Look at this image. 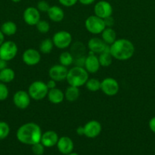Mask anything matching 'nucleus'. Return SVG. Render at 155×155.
<instances>
[{
    "mask_svg": "<svg viewBox=\"0 0 155 155\" xmlns=\"http://www.w3.org/2000/svg\"><path fill=\"white\" fill-rule=\"evenodd\" d=\"M42 134L40 127L35 123L30 122L23 124L18 128L16 137L21 143L33 145L40 142Z\"/></svg>",
    "mask_w": 155,
    "mask_h": 155,
    "instance_id": "obj_1",
    "label": "nucleus"
},
{
    "mask_svg": "<svg viewBox=\"0 0 155 155\" xmlns=\"http://www.w3.org/2000/svg\"><path fill=\"white\" fill-rule=\"evenodd\" d=\"M135 45L127 39H116L109 45V51L113 58L118 61L129 60L135 53Z\"/></svg>",
    "mask_w": 155,
    "mask_h": 155,
    "instance_id": "obj_2",
    "label": "nucleus"
},
{
    "mask_svg": "<svg viewBox=\"0 0 155 155\" xmlns=\"http://www.w3.org/2000/svg\"><path fill=\"white\" fill-rule=\"evenodd\" d=\"M89 79V73L83 67L74 66L68 71L66 81L69 86L81 87Z\"/></svg>",
    "mask_w": 155,
    "mask_h": 155,
    "instance_id": "obj_3",
    "label": "nucleus"
},
{
    "mask_svg": "<svg viewBox=\"0 0 155 155\" xmlns=\"http://www.w3.org/2000/svg\"><path fill=\"white\" fill-rule=\"evenodd\" d=\"M48 92L49 89L46 86V83L40 80L33 82L29 86L28 90H27V92L31 99L35 100V101H40L45 98L46 97H47Z\"/></svg>",
    "mask_w": 155,
    "mask_h": 155,
    "instance_id": "obj_4",
    "label": "nucleus"
},
{
    "mask_svg": "<svg viewBox=\"0 0 155 155\" xmlns=\"http://www.w3.org/2000/svg\"><path fill=\"white\" fill-rule=\"evenodd\" d=\"M84 26L86 30L92 34H100L106 28L103 19L95 15H91L85 20Z\"/></svg>",
    "mask_w": 155,
    "mask_h": 155,
    "instance_id": "obj_5",
    "label": "nucleus"
},
{
    "mask_svg": "<svg viewBox=\"0 0 155 155\" xmlns=\"http://www.w3.org/2000/svg\"><path fill=\"white\" fill-rule=\"evenodd\" d=\"M52 40L55 47L59 49H65L72 43V36L69 32L60 30L53 35Z\"/></svg>",
    "mask_w": 155,
    "mask_h": 155,
    "instance_id": "obj_6",
    "label": "nucleus"
},
{
    "mask_svg": "<svg viewBox=\"0 0 155 155\" xmlns=\"http://www.w3.org/2000/svg\"><path fill=\"white\" fill-rule=\"evenodd\" d=\"M18 45L13 41H5L0 45V58L6 61H12L18 54Z\"/></svg>",
    "mask_w": 155,
    "mask_h": 155,
    "instance_id": "obj_7",
    "label": "nucleus"
},
{
    "mask_svg": "<svg viewBox=\"0 0 155 155\" xmlns=\"http://www.w3.org/2000/svg\"><path fill=\"white\" fill-rule=\"evenodd\" d=\"M100 90L107 96H114L117 95L119 91V84L118 81L112 77H106L101 81Z\"/></svg>",
    "mask_w": 155,
    "mask_h": 155,
    "instance_id": "obj_8",
    "label": "nucleus"
},
{
    "mask_svg": "<svg viewBox=\"0 0 155 155\" xmlns=\"http://www.w3.org/2000/svg\"><path fill=\"white\" fill-rule=\"evenodd\" d=\"M112 12H113V9H112V5L109 2L105 1V0L97 2L94 7V15L102 19L112 16Z\"/></svg>",
    "mask_w": 155,
    "mask_h": 155,
    "instance_id": "obj_9",
    "label": "nucleus"
},
{
    "mask_svg": "<svg viewBox=\"0 0 155 155\" xmlns=\"http://www.w3.org/2000/svg\"><path fill=\"white\" fill-rule=\"evenodd\" d=\"M31 98L28 92L24 90L17 91L13 96V102L15 107L21 110L27 109L30 104Z\"/></svg>",
    "mask_w": 155,
    "mask_h": 155,
    "instance_id": "obj_10",
    "label": "nucleus"
},
{
    "mask_svg": "<svg viewBox=\"0 0 155 155\" xmlns=\"http://www.w3.org/2000/svg\"><path fill=\"white\" fill-rule=\"evenodd\" d=\"M22 60L27 66H35L41 61V53L35 48H27L22 54Z\"/></svg>",
    "mask_w": 155,
    "mask_h": 155,
    "instance_id": "obj_11",
    "label": "nucleus"
},
{
    "mask_svg": "<svg viewBox=\"0 0 155 155\" xmlns=\"http://www.w3.org/2000/svg\"><path fill=\"white\" fill-rule=\"evenodd\" d=\"M23 19L29 26H36L40 21V12L36 8L30 6L27 7L23 13Z\"/></svg>",
    "mask_w": 155,
    "mask_h": 155,
    "instance_id": "obj_12",
    "label": "nucleus"
},
{
    "mask_svg": "<svg viewBox=\"0 0 155 155\" xmlns=\"http://www.w3.org/2000/svg\"><path fill=\"white\" fill-rule=\"evenodd\" d=\"M67 67L62 64H55L52 66L49 70V76L50 79L55 80L56 82H61L66 80L67 74H68Z\"/></svg>",
    "mask_w": 155,
    "mask_h": 155,
    "instance_id": "obj_13",
    "label": "nucleus"
},
{
    "mask_svg": "<svg viewBox=\"0 0 155 155\" xmlns=\"http://www.w3.org/2000/svg\"><path fill=\"white\" fill-rule=\"evenodd\" d=\"M84 136L89 139H94L100 134L102 131V125L96 120H90L84 126Z\"/></svg>",
    "mask_w": 155,
    "mask_h": 155,
    "instance_id": "obj_14",
    "label": "nucleus"
},
{
    "mask_svg": "<svg viewBox=\"0 0 155 155\" xmlns=\"http://www.w3.org/2000/svg\"><path fill=\"white\" fill-rule=\"evenodd\" d=\"M84 68L89 74H96L100 68L98 56L94 53L89 51L88 56L85 58Z\"/></svg>",
    "mask_w": 155,
    "mask_h": 155,
    "instance_id": "obj_15",
    "label": "nucleus"
},
{
    "mask_svg": "<svg viewBox=\"0 0 155 155\" xmlns=\"http://www.w3.org/2000/svg\"><path fill=\"white\" fill-rule=\"evenodd\" d=\"M109 45L105 43L103 40L98 37H93L88 42V48L89 51L99 54L109 48Z\"/></svg>",
    "mask_w": 155,
    "mask_h": 155,
    "instance_id": "obj_16",
    "label": "nucleus"
},
{
    "mask_svg": "<svg viewBox=\"0 0 155 155\" xmlns=\"http://www.w3.org/2000/svg\"><path fill=\"white\" fill-rule=\"evenodd\" d=\"M56 146H57L59 152L65 155L72 152L73 149H74L73 141L68 136H62L59 138L57 144H56Z\"/></svg>",
    "mask_w": 155,
    "mask_h": 155,
    "instance_id": "obj_17",
    "label": "nucleus"
},
{
    "mask_svg": "<svg viewBox=\"0 0 155 155\" xmlns=\"http://www.w3.org/2000/svg\"><path fill=\"white\" fill-rule=\"evenodd\" d=\"M59 136L53 130H48L42 134L40 142L46 148H51L57 144L59 140Z\"/></svg>",
    "mask_w": 155,
    "mask_h": 155,
    "instance_id": "obj_18",
    "label": "nucleus"
},
{
    "mask_svg": "<svg viewBox=\"0 0 155 155\" xmlns=\"http://www.w3.org/2000/svg\"><path fill=\"white\" fill-rule=\"evenodd\" d=\"M47 15L49 18L55 23L61 22L65 18V12L63 9L57 5L50 6V9L47 12Z\"/></svg>",
    "mask_w": 155,
    "mask_h": 155,
    "instance_id": "obj_19",
    "label": "nucleus"
},
{
    "mask_svg": "<svg viewBox=\"0 0 155 155\" xmlns=\"http://www.w3.org/2000/svg\"><path fill=\"white\" fill-rule=\"evenodd\" d=\"M47 98L52 104H61L65 99V93L60 89L56 87L49 90Z\"/></svg>",
    "mask_w": 155,
    "mask_h": 155,
    "instance_id": "obj_20",
    "label": "nucleus"
},
{
    "mask_svg": "<svg viewBox=\"0 0 155 155\" xmlns=\"http://www.w3.org/2000/svg\"><path fill=\"white\" fill-rule=\"evenodd\" d=\"M101 39L107 45H110L116 40V33L112 27H106L101 33Z\"/></svg>",
    "mask_w": 155,
    "mask_h": 155,
    "instance_id": "obj_21",
    "label": "nucleus"
},
{
    "mask_svg": "<svg viewBox=\"0 0 155 155\" xmlns=\"http://www.w3.org/2000/svg\"><path fill=\"white\" fill-rule=\"evenodd\" d=\"M64 93H65V98L69 102H74L77 101L80 96L79 88L72 86H68Z\"/></svg>",
    "mask_w": 155,
    "mask_h": 155,
    "instance_id": "obj_22",
    "label": "nucleus"
},
{
    "mask_svg": "<svg viewBox=\"0 0 155 155\" xmlns=\"http://www.w3.org/2000/svg\"><path fill=\"white\" fill-rule=\"evenodd\" d=\"M98 58L100 66L106 68V67H109L112 64L113 57L112 56L110 51H109V46L107 49H106L104 51L99 54Z\"/></svg>",
    "mask_w": 155,
    "mask_h": 155,
    "instance_id": "obj_23",
    "label": "nucleus"
},
{
    "mask_svg": "<svg viewBox=\"0 0 155 155\" xmlns=\"http://www.w3.org/2000/svg\"><path fill=\"white\" fill-rule=\"evenodd\" d=\"M18 27H17L16 24L13 21H5L3 23L1 27V31L2 32L3 34L6 35L8 36H13L17 33Z\"/></svg>",
    "mask_w": 155,
    "mask_h": 155,
    "instance_id": "obj_24",
    "label": "nucleus"
},
{
    "mask_svg": "<svg viewBox=\"0 0 155 155\" xmlns=\"http://www.w3.org/2000/svg\"><path fill=\"white\" fill-rule=\"evenodd\" d=\"M15 77V73L12 68H5L0 71V81L3 83H11Z\"/></svg>",
    "mask_w": 155,
    "mask_h": 155,
    "instance_id": "obj_25",
    "label": "nucleus"
},
{
    "mask_svg": "<svg viewBox=\"0 0 155 155\" xmlns=\"http://www.w3.org/2000/svg\"><path fill=\"white\" fill-rule=\"evenodd\" d=\"M53 46H54V44H53L52 39L46 38V39H44L43 40L40 42V44L39 51L40 52L42 53V54H50V53L53 51Z\"/></svg>",
    "mask_w": 155,
    "mask_h": 155,
    "instance_id": "obj_26",
    "label": "nucleus"
},
{
    "mask_svg": "<svg viewBox=\"0 0 155 155\" xmlns=\"http://www.w3.org/2000/svg\"><path fill=\"white\" fill-rule=\"evenodd\" d=\"M74 56L69 51H63L59 54V64L65 67H69L74 63Z\"/></svg>",
    "mask_w": 155,
    "mask_h": 155,
    "instance_id": "obj_27",
    "label": "nucleus"
},
{
    "mask_svg": "<svg viewBox=\"0 0 155 155\" xmlns=\"http://www.w3.org/2000/svg\"><path fill=\"white\" fill-rule=\"evenodd\" d=\"M100 85H101V81L96 78L88 79L87 83H85L86 88L90 91V92H95L97 91L100 90Z\"/></svg>",
    "mask_w": 155,
    "mask_h": 155,
    "instance_id": "obj_28",
    "label": "nucleus"
},
{
    "mask_svg": "<svg viewBox=\"0 0 155 155\" xmlns=\"http://www.w3.org/2000/svg\"><path fill=\"white\" fill-rule=\"evenodd\" d=\"M71 54L74 56V58L84 55L82 53L84 51V45L81 42H75L71 46Z\"/></svg>",
    "mask_w": 155,
    "mask_h": 155,
    "instance_id": "obj_29",
    "label": "nucleus"
},
{
    "mask_svg": "<svg viewBox=\"0 0 155 155\" xmlns=\"http://www.w3.org/2000/svg\"><path fill=\"white\" fill-rule=\"evenodd\" d=\"M10 133V127L7 123L0 121V140H3L8 137Z\"/></svg>",
    "mask_w": 155,
    "mask_h": 155,
    "instance_id": "obj_30",
    "label": "nucleus"
},
{
    "mask_svg": "<svg viewBox=\"0 0 155 155\" xmlns=\"http://www.w3.org/2000/svg\"><path fill=\"white\" fill-rule=\"evenodd\" d=\"M36 29L40 33H46L50 31V25L45 20H40L36 25Z\"/></svg>",
    "mask_w": 155,
    "mask_h": 155,
    "instance_id": "obj_31",
    "label": "nucleus"
},
{
    "mask_svg": "<svg viewBox=\"0 0 155 155\" xmlns=\"http://www.w3.org/2000/svg\"><path fill=\"white\" fill-rule=\"evenodd\" d=\"M32 146V152L35 155H43L45 151V147L44 145L41 143L40 142L38 143L34 144V145H31Z\"/></svg>",
    "mask_w": 155,
    "mask_h": 155,
    "instance_id": "obj_32",
    "label": "nucleus"
},
{
    "mask_svg": "<svg viewBox=\"0 0 155 155\" xmlns=\"http://www.w3.org/2000/svg\"><path fill=\"white\" fill-rule=\"evenodd\" d=\"M9 89L5 83H0V101H5L9 97Z\"/></svg>",
    "mask_w": 155,
    "mask_h": 155,
    "instance_id": "obj_33",
    "label": "nucleus"
},
{
    "mask_svg": "<svg viewBox=\"0 0 155 155\" xmlns=\"http://www.w3.org/2000/svg\"><path fill=\"white\" fill-rule=\"evenodd\" d=\"M50 5L47 2L44 1V0H41L37 3V6L36 8L39 10L40 12H44V13H47L48 10L50 9Z\"/></svg>",
    "mask_w": 155,
    "mask_h": 155,
    "instance_id": "obj_34",
    "label": "nucleus"
},
{
    "mask_svg": "<svg viewBox=\"0 0 155 155\" xmlns=\"http://www.w3.org/2000/svg\"><path fill=\"white\" fill-rule=\"evenodd\" d=\"M85 58L86 56L82 55V56H79V57L75 58L74 59V66H78V67H83L84 66V61H85Z\"/></svg>",
    "mask_w": 155,
    "mask_h": 155,
    "instance_id": "obj_35",
    "label": "nucleus"
},
{
    "mask_svg": "<svg viewBox=\"0 0 155 155\" xmlns=\"http://www.w3.org/2000/svg\"><path fill=\"white\" fill-rule=\"evenodd\" d=\"M59 3L65 7H71L74 6L78 0H59Z\"/></svg>",
    "mask_w": 155,
    "mask_h": 155,
    "instance_id": "obj_36",
    "label": "nucleus"
},
{
    "mask_svg": "<svg viewBox=\"0 0 155 155\" xmlns=\"http://www.w3.org/2000/svg\"><path fill=\"white\" fill-rule=\"evenodd\" d=\"M103 21H104V24L106 27H112V26L115 24V21H114L113 18L112 16H109L104 18Z\"/></svg>",
    "mask_w": 155,
    "mask_h": 155,
    "instance_id": "obj_37",
    "label": "nucleus"
},
{
    "mask_svg": "<svg viewBox=\"0 0 155 155\" xmlns=\"http://www.w3.org/2000/svg\"><path fill=\"white\" fill-rule=\"evenodd\" d=\"M46 83V86L47 87H48L49 90L52 89H54V88L56 87V82L55 81V80H52V79H50V80H48L47 83Z\"/></svg>",
    "mask_w": 155,
    "mask_h": 155,
    "instance_id": "obj_38",
    "label": "nucleus"
},
{
    "mask_svg": "<svg viewBox=\"0 0 155 155\" xmlns=\"http://www.w3.org/2000/svg\"><path fill=\"white\" fill-rule=\"evenodd\" d=\"M149 128L153 133H155V117H152L149 121Z\"/></svg>",
    "mask_w": 155,
    "mask_h": 155,
    "instance_id": "obj_39",
    "label": "nucleus"
},
{
    "mask_svg": "<svg viewBox=\"0 0 155 155\" xmlns=\"http://www.w3.org/2000/svg\"><path fill=\"white\" fill-rule=\"evenodd\" d=\"M76 133L78 136H84V126H80L76 130Z\"/></svg>",
    "mask_w": 155,
    "mask_h": 155,
    "instance_id": "obj_40",
    "label": "nucleus"
},
{
    "mask_svg": "<svg viewBox=\"0 0 155 155\" xmlns=\"http://www.w3.org/2000/svg\"><path fill=\"white\" fill-rule=\"evenodd\" d=\"M78 2L84 5H89L93 4L95 0H78Z\"/></svg>",
    "mask_w": 155,
    "mask_h": 155,
    "instance_id": "obj_41",
    "label": "nucleus"
},
{
    "mask_svg": "<svg viewBox=\"0 0 155 155\" xmlns=\"http://www.w3.org/2000/svg\"><path fill=\"white\" fill-rule=\"evenodd\" d=\"M7 62L8 61L3 60V59H2L1 58H0V71L3 70L4 68H7Z\"/></svg>",
    "mask_w": 155,
    "mask_h": 155,
    "instance_id": "obj_42",
    "label": "nucleus"
},
{
    "mask_svg": "<svg viewBox=\"0 0 155 155\" xmlns=\"http://www.w3.org/2000/svg\"><path fill=\"white\" fill-rule=\"evenodd\" d=\"M4 40H5V35L3 34V33L1 31V30H0V45L5 42Z\"/></svg>",
    "mask_w": 155,
    "mask_h": 155,
    "instance_id": "obj_43",
    "label": "nucleus"
},
{
    "mask_svg": "<svg viewBox=\"0 0 155 155\" xmlns=\"http://www.w3.org/2000/svg\"><path fill=\"white\" fill-rule=\"evenodd\" d=\"M12 1L13 2H15V3H18V2H20L21 0H12Z\"/></svg>",
    "mask_w": 155,
    "mask_h": 155,
    "instance_id": "obj_44",
    "label": "nucleus"
},
{
    "mask_svg": "<svg viewBox=\"0 0 155 155\" xmlns=\"http://www.w3.org/2000/svg\"><path fill=\"white\" fill-rule=\"evenodd\" d=\"M67 155H79V154H77V153L71 152V153H69V154H67Z\"/></svg>",
    "mask_w": 155,
    "mask_h": 155,
    "instance_id": "obj_45",
    "label": "nucleus"
}]
</instances>
